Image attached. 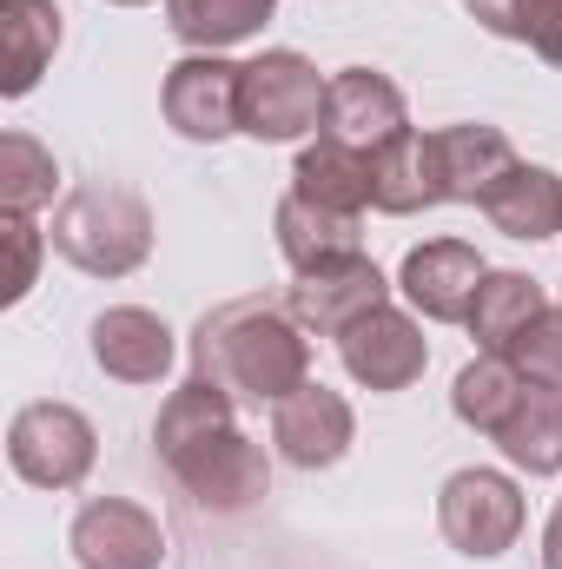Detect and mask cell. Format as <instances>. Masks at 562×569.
<instances>
[{
    "label": "cell",
    "mask_w": 562,
    "mask_h": 569,
    "mask_svg": "<svg viewBox=\"0 0 562 569\" xmlns=\"http://www.w3.org/2000/svg\"><path fill=\"white\" fill-rule=\"evenodd\" d=\"M152 450L172 470V483L212 517H245L252 503L272 497L265 443L239 430V398L205 385V378H185L179 391H165L159 425H152Z\"/></svg>",
    "instance_id": "obj_1"
},
{
    "label": "cell",
    "mask_w": 562,
    "mask_h": 569,
    "mask_svg": "<svg viewBox=\"0 0 562 569\" xmlns=\"http://www.w3.org/2000/svg\"><path fill=\"white\" fill-rule=\"evenodd\" d=\"M192 378L232 391L239 405H284L311 385V331L284 298H225L192 325Z\"/></svg>",
    "instance_id": "obj_2"
},
{
    "label": "cell",
    "mask_w": 562,
    "mask_h": 569,
    "mask_svg": "<svg viewBox=\"0 0 562 569\" xmlns=\"http://www.w3.org/2000/svg\"><path fill=\"white\" fill-rule=\"evenodd\" d=\"M53 252L87 272V279H127L152 259V206H145L133 186H73L60 206H53V226H47Z\"/></svg>",
    "instance_id": "obj_3"
},
{
    "label": "cell",
    "mask_w": 562,
    "mask_h": 569,
    "mask_svg": "<svg viewBox=\"0 0 562 569\" xmlns=\"http://www.w3.org/2000/svg\"><path fill=\"white\" fill-rule=\"evenodd\" d=\"M324 93H331V80L298 47H265L239 73V133L259 146L304 140L324 127Z\"/></svg>",
    "instance_id": "obj_4"
},
{
    "label": "cell",
    "mask_w": 562,
    "mask_h": 569,
    "mask_svg": "<svg viewBox=\"0 0 562 569\" xmlns=\"http://www.w3.org/2000/svg\"><path fill=\"white\" fill-rule=\"evenodd\" d=\"M7 463L33 490H80L100 463V430H93L87 411H73L60 398L20 405L13 425H7Z\"/></svg>",
    "instance_id": "obj_5"
},
{
    "label": "cell",
    "mask_w": 562,
    "mask_h": 569,
    "mask_svg": "<svg viewBox=\"0 0 562 569\" xmlns=\"http://www.w3.org/2000/svg\"><path fill=\"white\" fill-rule=\"evenodd\" d=\"M436 530H443V543H450L456 557L496 563V557L516 550V537H523V490H516V477L483 470V463L450 470L443 490H436Z\"/></svg>",
    "instance_id": "obj_6"
},
{
    "label": "cell",
    "mask_w": 562,
    "mask_h": 569,
    "mask_svg": "<svg viewBox=\"0 0 562 569\" xmlns=\"http://www.w3.org/2000/svg\"><path fill=\"white\" fill-rule=\"evenodd\" d=\"M239 60L225 53H185L165 67L159 80V113L179 140L192 146H219L239 133Z\"/></svg>",
    "instance_id": "obj_7"
},
{
    "label": "cell",
    "mask_w": 562,
    "mask_h": 569,
    "mask_svg": "<svg viewBox=\"0 0 562 569\" xmlns=\"http://www.w3.org/2000/svg\"><path fill=\"white\" fill-rule=\"evenodd\" d=\"M67 550L80 569H159L165 530L133 497H87L67 523Z\"/></svg>",
    "instance_id": "obj_8"
},
{
    "label": "cell",
    "mask_w": 562,
    "mask_h": 569,
    "mask_svg": "<svg viewBox=\"0 0 562 569\" xmlns=\"http://www.w3.org/2000/svg\"><path fill=\"white\" fill-rule=\"evenodd\" d=\"M398 133H411V100H404V87H398L391 73H378V67H344V73H331L318 140H338V146H351V152L371 159L378 146H391Z\"/></svg>",
    "instance_id": "obj_9"
},
{
    "label": "cell",
    "mask_w": 562,
    "mask_h": 569,
    "mask_svg": "<svg viewBox=\"0 0 562 569\" xmlns=\"http://www.w3.org/2000/svg\"><path fill=\"white\" fill-rule=\"evenodd\" d=\"M338 358H344V371H351V385H364V391H411L423 378V365H430V338H423V325L411 311H398V305H378V311H364L344 338H338Z\"/></svg>",
    "instance_id": "obj_10"
},
{
    "label": "cell",
    "mask_w": 562,
    "mask_h": 569,
    "mask_svg": "<svg viewBox=\"0 0 562 569\" xmlns=\"http://www.w3.org/2000/svg\"><path fill=\"white\" fill-rule=\"evenodd\" d=\"M358 443V411L344 391L331 385H298L284 405H272V450H279L291 470H331L344 463Z\"/></svg>",
    "instance_id": "obj_11"
},
{
    "label": "cell",
    "mask_w": 562,
    "mask_h": 569,
    "mask_svg": "<svg viewBox=\"0 0 562 569\" xmlns=\"http://www.w3.org/2000/svg\"><path fill=\"white\" fill-rule=\"evenodd\" d=\"M87 345H93V365L113 385H165L172 378V358H179L172 325L159 311H145V305H107L87 325Z\"/></svg>",
    "instance_id": "obj_12"
},
{
    "label": "cell",
    "mask_w": 562,
    "mask_h": 569,
    "mask_svg": "<svg viewBox=\"0 0 562 569\" xmlns=\"http://www.w3.org/2000/svg\"><path fill=\"white\" fill-rule=\"evenodd\" d=\"M483 272L490 266H483V252L470 239H423L398 266V291L411 298V311H423L430 325H463Z\"/></svg>",
    "instance_id": "obj_13"
},
{
    "label": "cell",
    "mask_w": 562,
    "mask_h": 569,
    "mask_svg": "<svg viewBox=\"0 0 562 569\" xmlns=\"http://www.w3.org/2000/svg\"><path fill=\"white\" fill-rule=\"evenodd\" d=\"M284 305H291V318L304 325V331H318V338H344L364 311H378V305H391V279L378 272V259H344V266H324V272H304V279L284 291Z\"/></svg>",
    "instance_id": "obj_14"
},
{
    "label": "cell",
    "mask_w": 562,
    "mask_h": 569,
    "mask_svg": "<svg viewBox=\"0 0 562 569\" xmlns=\"http://www.w3.org/2000/svg\"><path fill=\"white\" fill-rule=\"evenodd\" d=\"M516 166V146L503 127L463 120V127H436L430 133V179L443 206H483V192Z\"/></svg>",
    "instance_id": "obj_15"
},
{
    "label": "cell",
    "mask_w": 562,
    "mask_h": 569,
    "mask_svg": "<svg viewBox=\"0 0 562 569\" xmlns=\"http://www.w3.org/2000/svg\"><path fill=\"white\" fill-rule=\"evenodd\" d=\"M476 212H483L503 239H516V246L562 239V172L516 159V166L483 192V206H476Z\"/></svg>",
    "instance_id": "obj_16"
},
{
    "label": "cell",
    "mask_w": 562,
    "mask_h": 569,
    "mask_svg": "<svg viewBox=\"0 0 562 569\" xmlns=\"http://www.w3.org/2000/svg\"><path fill=\"white\" fill-rule=\"evenodd\" d=\"M272 232H279V259L298 279H304V272H324V266H344V259L364 252V219L324 212V206H311V199H298V192L279 199Z\"/></svg>",
    "instance_id": "obj_17"
},
{
    "label": "cell",
    "mask_w": 562,
    "mask_h": 569,
    "mask_svg": "<svg viewBox=\"0 0 562 569\" xmlns=\"http://www.w3.org/2000/svg\"><path fill=\"white\" fill-rule=\"evenodd\" d=\"M60 40H67V13L53 0H0V60H7L0 93L27 100L40 87V73L53 67Z\"/></svg>",
    "instance_id": "obj_18"
},
{
    "label": "cell",
    "mask_w": 562,
    "mask_h": 569,
    "mask_svg": "<svg viewBox=\"0 0 562 569\" xmlns=\"http://www.w3.org/2000/svg\"><path fill=\"white\" fill-rule=\"evenodd\" d=\"M543 311H550V291L530 279V272H483V284H476L463 325H470L476 351H510Z\"/></svg>",
    "instance_id": "obj_19"
},
{
    "label": "cell",
    "mask_w": 562,
    "mask_h": 569,
    "mask_svg": "<svg viewBox=\"0 0 562 569\" xmlns=\"http://www.w3.org/2000/svg\"><path fill=\"white\" fill-rule=\"evenodd\" d=\"M436 199V179H430V133H398L391 146L371 152V212L384 219H418Z\"/></svg>",
    "instance_id": "obj_20"
},
{
    "label": "cell",
    "mask_w": 562,
    "mask_h": 569,
    "mask_svg": "<svg viewBox=\"0 0 562 569\" xmlns=\"http://www.w3.org/2000/svg\"><path fill=\"white\" fill-rule=\"evenodd\" d=\"M291 192L311 199V206H324V212H351V219H364V212H371V159L351 152V146H338V140H318V146L298 152V166H291Z\"/></svg>",
    "instance_id": "obj_21"
},
{
    "label": "cell",
    "mask_w": 562,
    "mask_h": 569,
    "mask_svg": "<svg viewBox=\"0 0 562 569\" xmlns=\"http://www.w3.org/2000/svg\"><path fill=\"white\" fill-rule=\"evenodd\" d=\"M523 391H530V378L503 351H476L456 371V385H450V411H456V425H470L476 437H496L510 425V411L523 405Z\"/></svg>",
    "instance_id": "obj_22"
},
{
    "label": "cell",
    "mask_w": 562,
    "mask_h": 569,
    "mask_svg": "<svg viewBox=\"0 0 562 569\" xmlns=\"http://www.w3.org/2000/svg\"><path fill=\"white\" fill-rule=\"evenodd\" d=\"M272 13H279V0H165V33L185 53H225V47L252 40Z\"/></svg>",
    "instance_id": "obj_23"
},
{
    "label": "cell",
    "mask_w": 562,
    "mask_h": 569,
    "mask_svg": "<svg viewBox=\"0 0 562 569\" xmlns=\"http://www.w3.org/2000/svg\"><path fill=\"white\" fill-rule=\"evenodd\" d=\"M516 470H530V477H562V391H543V385H530L523 391V405L510 411V425L490 437Z\"/></svg>",
    "instance_id": "obj_24"
},
{
    "label": "cell",
    "mask_w": 562,
    "mask_h": 569,
    "mask_svg": "<svg viewBox=\"0 0 562 569\" xmlns=\"http://www.w3.org/2000/svg\"><path fill=\"white\" fill-rule=\"evenodd\" d=\"M470 20L496 40H516L530 47L536 60L562 67V0H463Z\"/></svg>",
    "instance_id": "obj_25"
},
{
    "label": "cell",
    "mask_w": 562,
    "mask_h": 569,
    "mask_svg": "<svg viewBox=\"0 0 562 569\" xmlns=\"http://www.w3.org/2000/svg\"><path fill=\"white\" fill-rule=\"evenodd\" d=\"M60 166L33 133H0V212H40L53 206Z\"/></svg>",
    "instance_id": "obj_26"
},
{
    "label": "cell",
    "mask_w": 562,
    "mask_h": 569,
    "mask_svg": "<svg viewBox=\"0 0 562 569\" xmlns=\"http://www.w3.org/2000/svg\"><path fill=\"white\" fill-rule=\"evenodd\" d=\"M530 385H543V391H562V305H550L510 351H503Z\"/></svg>",
    "instance_id": "obj_27"
},
{
    "label": "cell",
    "mask_w": 562,
    "mask_h": 569,
    "mask_svg": "<svg viewBox=\"0 0 562 569\" xmlns=\"http://www.w3.org/2000/svg\"><path fill=\"white\" fill-rule=\"evenodd\" d=\"M0 232H7V252H13V272L0 284V298L20 305L33 291V279H40V246H53V239L33 226V212H0Z\"/></svg>",
    "instance_id": "obj_28"
},
{
    "label": "cell",
    "mask_w": 562,
    "mask_h": 569,
    "mask_svg": "<svg viewBox=\"0 0 562 569\" xmlns=\"http://www.w3.org/2000/svg\"><path fill=\"white\" fill-rule=\"evenodd\" d=\"M543 569H562V497H556V510H550V523H543Z\"/></svg>",
    "instance_id": "obj_29"
},
{
    "label": "cell",
    "mask_w": 562,
    "mask_h": 569,
    "mask_svg": "<svg viewBox=\"0 0 562 569\" xmlns=\"http://www.w3.org/2000/svg\"><path fill=\"white\" fill-rule=\"evenodd\" d=\"M107 7H145V0H107Z\"/></svg>",
    "instance_id": "obj_30"
}]
</instances>
